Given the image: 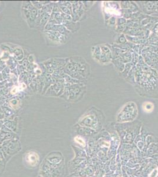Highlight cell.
I'll use <instances>...</instances> for the list:
<instances>
[{"label":"cell","instance_id":"7","mask_svg":"<svg viewBox=\"0 0 158 177\" xmlns=\"http://www.w3.org/2000/svg\"><path fill=\"white\" fill-rule=\"evenodd\" d=\"M22 7L23 9L30 10L34 8V6L32 5L31 1H24L23 3Z\"/></svg>","mask_w":158,"mask_h":177},{"label":"cell","instance_id":"4","mask_svg":"<svg viewBox=\"0 0 158 177\" xmlns=\"http://www.w3.org/2000/svg\"><path fill=\"white\" fill-rule=\"evenodd\" d=\"M50 14L45 13L44 15V16L42 17V20L40 21V25H39L38 27H40L42 29H44L45 25L48 23L49 19L50 18Z\"/></svg>","mask_w":158,"mask_h":177},{"label":"cell","instance_id":"3","mask_svg":"<svg viewBox=\"0 0 158 177\" xmlns=\"http://www.w3.org/2000/svg\"><path fill=\"white\" fill-rule=\"evenodd\" d=\"M39 160L38 154L34 152H30L27 154L25 156V161L28 164L32 167H35L37 165Z\"/></svg>","mask_w":158,"mask_h":177},{"label":"cell","instance_id":"10","mask_svg":"<svg viewBox=\"0 0 158 177\" xmlns=\"http://www.w3.org/2000/svg\"><path fill=\"white\" fill-rule=\"evenodd\" d=\"M75 141L77 142V143L78 144H79L80 145H82L83 146H85V142H84V140L82 139L80 137H76L75 138Z\"/></svg>","mask_w":158,"mask_h":177},{"label":"cell","instance_id":"11","mask_svg":"<svg viewBox=\"0 0 158 177\" xmlns=\"http://www.w3.org/2000/svg\"><path fill=\"white\" fill-rule=\"evenodd\" d=\"M29 62L28 61L27 59H24L23 60V63H22V65L23 66V67H29Z\"/></svg>","mask_w":158,"mask_h":177},{"label":"cell","instance_id":"5","mask_svg":"<svg viewBox=\"0 0 158 177\" xmlns=\"http://www.w3.org/2000/svg\"><path fill=\"white\" fill-rule=\"evenodd\" d=\"M13 55H14L15 59L18 61H20L23 59L24 54L22 49L18 48L14 49L13 51Z\"/></svg>","mask_w":158,"mask_h":177},{"label":"cell","instance_id":"12","mask_svg":"<svg viewBox=\"0 0 158 177\" xmlns=\"http://www.w3.org/2000/svg\"><path fill=\"white\" fill-rule=\"evenodd\" d=\"M28 61L30 63H33L34 61V56L32 55H30L29 57H28Z\"/></svg>","mask_w":158,"mask_h":177},{"label":"cell","instance_id":"2","mask_svg":"<svg viewBox=\"0 0 158 177\" xmlns=\"http://www.w3.org/2000/svg\"><path fill=\"white\" fill-rule=\"evenodd\" d=\"M44 33L50 40L52 42L58 43H62L64 42V36L56 31H48L45 30Z\"/></svg>","mask_w":158,"mask_h":177},{"label":"cell","instance_id":"6","mask_svg":"<svg viewBox=\"0 0 158 177\" xmlns=\"http://www.w3.org/2000/svg\"><path fill=\"white\" fill-rule=\"evenodd\" d=\"M143 108L146 112H151L153 109V105L150 102H146L143 105Z\"/></svg>","mask_w":158,"mask_h":177},{"label":"cell","instance_id":"8","mask_svg":"<svg viewBox=\"0 0 158 177\" xmlns=\"http://www.w3.org/2000/svg\"><path fill=\"white\" fill-rule=\"evenodd\" d=\"M31 2L32 4V5H33L36 8H37L38 10H42L43 8V5L42 4H41L40 1H31Z\"/></svg>","mask_w":158,"mask_h":177},{"label":"cell","instance_id":"9","mask_svg":"<svg viewBox=\"0 0 158 177\" xmlns=\"http://www.w3.org/2000/svg\"><path fill=\"white\" fill-rule=\"evenodd\" d=\"M19 103V101L18 100V99H12L10 101V105L12 106L15 108V107H16V108H18V103Z\"/></svg>","mask_w":158,"mask_h":177},{"label":"cell","instance_id":"1","mask_svg":"<svg viewBox=\"0 0 158 177\" xmlns=\"http://www.w3.org/2000/svg\"><path fill=\"white\" fill-rule=\"evenodd\" d=\"M132 115L133 116H135L137 113V107H136V105L135 103L133 102H129L127 103L126 105L124 106V107L122 108V110L120 112L119 116V117H122V118L124 117L125 116H127V118H132L130 115Z\"/></svg>","mask_w":158,"mask_h":177}]
</instances>
